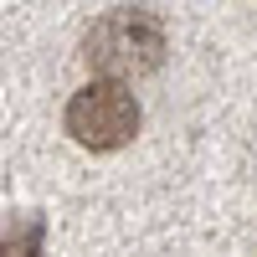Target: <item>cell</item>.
I'll list each match as a JSON object with an SVG mask.
<instances>
[{
    "label": "cell",
    "instance_id": "3",
    "mask_svg": "<svg viewBox=\"0 0 257 257\" xmlns=\"http://www.w3.org/2000/svg\"><path fill=\"white\" fill-rule=\"evenodd\" d=\"M41 252H47V216L6 211L0 216V257H41Z\"/></svg>",
    "mask_w": 257,
    "mask_h": 257
},
{
    "label": "cell",
    "instance_id": "1",
    "mask_svg": "<svg viewBox=\"0 0 257 257\" xmlns=\"http://www.w3.org/2000/svg\"><path fill=\"white\" fill-rule=\"evenodd\" d=\"M165 52H170L165 21L155 11H139V6L103 11L88 26V36H82V62L108 82H134V77L160 72Z\"/></svg>",
    "mask_w": 257,
    "mask_h": 257
},
{
    "label": "cell",
    "instance_id": "2",
    "mask_svg": "<svg viewBox=\"0 0 257 257\" xmlns=\"http://www.w3.org/2000/svg\"><path fill=\"white\" fill-rule=\"evenodd\" d=\"M139 98L128 93V82H108V77H93L88 88H77L67 98V113H62V123H67V134L93 149V155H113V149H123L128 139L139 134Z\"/></svg>",
    "mask_w": 257,
    "mask_h": 257
}]
</instances>
